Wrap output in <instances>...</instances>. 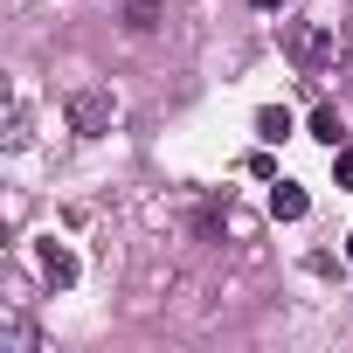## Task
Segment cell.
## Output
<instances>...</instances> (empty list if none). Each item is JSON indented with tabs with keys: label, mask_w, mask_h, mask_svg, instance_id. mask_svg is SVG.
<instances>
[{
	"label": "cell",
	"mask_w": 353,
	"mask_h": 353,
	"mask_svg": "<svg viewBox=\"0 0 353 353\" xmlns=\"http://www.w3.org/2000/svg\"><path fill=\"white\" fill-rule=\"evenodd\" d=\"M0 353H42V332L21 305H0Z\"/></svg>",
	"instance_id": "cell-3"
},
{
	"label": "cell",
	"mask_w": 353,
	"mask_h": 353,
	"mask_svg": "<svg viewBox=\"0 0 353 353\" xmlns=\"http://www.w3.org/2000/svg\"><path fill=\"white\" fill-rule=\"evenodd\" d=\"M312 139H319V145H339V139H346V125H339V111H332V104H319V111H312Z\"/></svg>",
	"instance_id": "cell-7"
},
{
	"label": "cell",
	"mask_w": 353,
	"mask_h": 353,
	"mask_svg": "<svg viewBox=\"0 0 353 353\" xmlns=\"http://www.w3.org/2000/svg\"><path fill=\"white\" fill-rule=\"evenodd\" d=\"M35 263H42V284H49V291H70V284H77V256H70L56 236L35 243Z\"/></svg>",
	"instance_id": "cell-4"
},
{
	"label": "cell",
	"mask_w": 353,
	"mask_h": 353,
	"mask_svg": "<svg viewBox=\"0 0 353 353\" xmlns=\"http://www.w3.org/2000/svg\"><path fill=\"white\" fill-rule=\"evenodd\" d=\"M63 118H70L77 139H104V132L118 125V90H111V83H83V90L63 97Z\"/></svg>",
	"instance_id": "cell-2"
},
{
	"label": "cell",
	"mask_w": 353,
	"mask_h": 353,
	"mask_svg": "<svg viewBox=\"0 0 353 353\" xmlns=\"http://www.w3.org/2000/svg\"><path fill=\"white\" fill-rule=\"evenodd\" d=\"M332 188L353 194V145H339V159H332Z\"/></svg>",
	"instance_id": "cell-10"
},
{
	"label": "cell",
	"mask_w": 353,
	"mask_h": 353,
	"mask_svg": "<svg viewBox=\"0 0 353 353\" xmlns=\"http://www.w3.org/2000/svg\"><path fill=\"white\" fill-rule=\"evenodd\" d=\"M250 8H263V14H284V8H291V0H250Z\"/></svg>",
	"instance_id": "cell-11"
},
{
	"label": "cell",
	"mask_w": 353,
	"mask_h": 353,
	"mask_svg": "<svg viewBox=\"0 0 353 353\" xmlns=\"http://www.w3.org/2000/svg\"><path fill=\"white\" fill-rule=\"evenodd\" d=\"M346 256H353V236H346Z\"/></svg>",
	"instance_id": "cell-12"
},
{
	"label": "cell",
	"mask_w": 353,
	"mask_h": 353,
	"mask_svg": "<svg viewBox=\"0 0 353 353\" xmlns=\"http://www.w3.org/2000/svg\"><path fill=\"white\" fill-rule=\"evenodd\" d=\"M284 56H291L305 77H325V70L346 56V35H339V21L305 14V21H291V28H284Z\"/></svg>",
	"instance_id": "cell-1"
},
{
	"label": "cell",
	"mask_w": 353,
	"mask_h": 353,
	"mask_svg": "<svg viewBox=\"0 0 353 353\" xmlns=\"http://www.w3.org/2000/svg\"><path fill=\"white\" fill-rule=\"evenodd\" d=\"M125 28H132V35H152V28H159V0H132V8H125Z\"/></svg>",
	"instance_id": "cell-8"
},
{
	"label": "cell",
	"mask_w": 353,
	"mask_h": 353,
	"mask_svg": "<svg viewBox=\"0 0 353 353\" xmlns=\"http://www.w3.org/2000/svg\"><path fill=\"white\" fill-rule=\"evenodd\" d=\"M256 139H263V145H284V139H291V111H284V104H263V111H256Z\"/></svg>",
	"instance_id": "cell-6"
},
{
	"label": "cell",
	"mask_w": 353,
	"mask_h": 353,
	"mask_svg": "<svg viewBox=\"0 0 353 353\" xmlns=\"http://www.w3.org/2000/svg\"><path fill=\"white\" fill-rule=\"evenodd\" d=\"M28 145V104H8V152Z\"/></svg>",
	"instance_id": "cell-9"
},
{
	"label": "cell",
	"mask_w": 353,
	"mask_h": 353,
	"mask_svg": "<svg viewBox=\"0 0 353 353\" xmlns=\"http://www.w3.org/2000/svg\"><path fill=\"white\" fill-rule=\"evenodd\" d=\"M270 215H277V222H305V215H312V194H305L298 181H277V188H270Z\"/></svg>",
	"instance_id": "cell-5"
}]
</instances>
